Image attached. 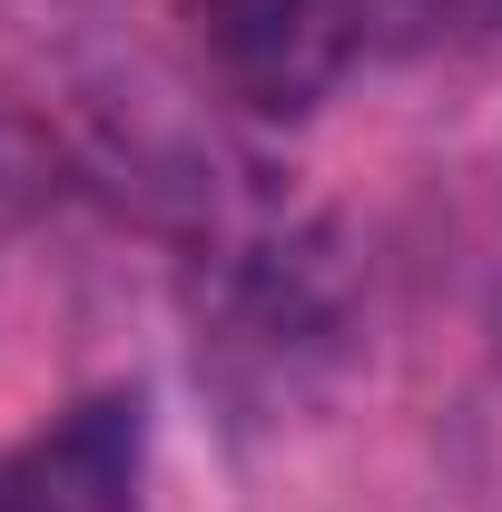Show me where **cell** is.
<instances>
[{
    "instance_id": "obj_2",
    "label": "cell",
    "mask_w": 502,
    "mask_h": 512,
    "mask_svg": "<svg viewBox=\"0 0 502 512\" xmlns=\"http://www.w3.org/2000/svg\"><path fill=\"white\" fill-rule=\"evenodd\" d=\"M0 512H148V404L79 394L0 453Z\"/></svg>"
},
{
    "instance_id": "obj_1",
    "label": "cell",
    "mask_w": 502,
    "mask_h": 512,
    "mask_svg": "<svg viewBox=\"0 0 502 512\" xmlns=\"http://www.w3.org/2000/svg\"><path fill=\"white\" fill-rule=\"evenodd\" d=\"M434 30L443 0H188L207 79L256 119H306L355 69H384Z\"/></svg>"
}]
</instances>
